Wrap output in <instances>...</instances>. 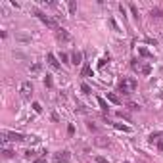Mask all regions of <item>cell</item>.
Wrapping results in <instances>:
<instances>
[{"mask_svg": "<svg viewBox=\"0 0 163 163\" xmlns=\"http://www.w3.org/2000/svg\"><path fill=\"white\" fill-rule=\"evenodd\" d=\"M107 100H109V102H111V104H117V106L121 104V100H119V96H115V94H113V92H107Z\"/></svg>", "mask_w": 163, "mask_h": 163, "instance_id": "cell-11", "label": "cell"}, {"mask_svg": "<svg viewBox=\"0 0 163 163\" xmlns=\"http://www.w3.org/2000/svg\"><path fill=\"white\" fill-rule=\"evenodd\" d=\"M81 88H83V92H84V94H90V92H92L88 84H81Z\"/></svg>", "mask_w": 163, "mask_h": 163, "instance_id": "cell-20", "label": "cell"}, {"mask_svg": "<svg viewBox=\"0 0 163 163\" xmlns=\"http://www.w3.org/2000/svg\"><path fill=\"white\" fill-rule=\"evenodd\" d=\"M67 8H69V14H75L77 12V2H73V0L67 2Z\"/></svg>", "mask_w": 163, "mask_h": 163, "instance_id": "cell-15", "label": "cell"}, {"mask_svg": "<svg viewBox=\"0 0 163 163\" xmlns=\"http://www.w3.org/2000/svg\"><path fill=\"white\" fill-rule=\"evenodd\" d=\"M2 154H4V157H14V152H12L8 146H4V148H2Z\"/></svg>", "mask_w": 163, "mask_h": 163, "instance_id": "cell-14", "label": "cell"}, {"mask_svg": "<svg viewBox=\"0 0 163 163\" xmlns=\"http://www.w3.org/2000/svg\"><path fill=\"white\" fill-rule=\"evenodd\" d=\"M96 163H109V161H107L106 157H102V155H98V157H96Z\"/></svg>", "mask_w": 163, "mask_h": 163, "instance_id": "cell-24", "label": "cell"}, {"mask_svg": "<svg viewBox=\"0 0 163 163\" xmlns=\"http://www.w3.org/2000/svg\"><path fill=\"white\" fill-rule=\"evenodd\" d=\"M129 8H130V12H132V15H134V17L138 19V10H136V6H134V4H130Z\"/></svg>", "mask_w": 163, "mask_h": 163, "instance_id": "cell-18", "label": "cell"}, {"mask_svg": "<svg viewBox=\"0 0 163 163\" xmlns=\"http://www.w3.org/2000/svg\"><path fill=\"white\" fill-rule=\"evenodd\" d=\"M33 107H35V111H37V113H40V111H42V107H40V104H38V102L33 104Z\"/></svg>", "mask_w": 163, "mask_h": 163, "instance_id": "cell-22", "label": "cell"}, {"mask_svg": "<svg viewBox=\"0 0 163 163\" xmlns=\"http://www.w3.org/2000/svg\"><path fill=\"white\" fill-rule=\"evenodd\" d=\"M56 37H58V40L63 42V44H71V40H73V37H71L65 29H58V31H56Z\"/></svg>", "mask_w": 163, "mask_h": 163, "instance_id": "cell-5", "label": "cell"}, {"mask_svg": "<svg viewBox=\"0 0 163 163\" xmlns=\"http://www.w3.org/2000/svg\"><path fill=\"white\" fill-rule=\"evenodd\" d=\"M67 132H69V134H73V132H75V129H73V125H69V127H67Z\"/></svg>", "mask_w": 163, "mask_h": 163, "instance_id": "cell-27", "label": "cell"}, {"mask_svg": "<svg viewBox=\"0 0 163 163\" xmlns=\"http://www.w3.org/2000/svg\"><path fill=\"white\" fill-rule=\"evenodd\" d=\"M46 60H48V65H50L52 69H60V63H58V60H56V56H54V54H48L46 56Z\"/></svg>", "mask_w": 163, "mask_h": 163, "instance_id": "cell-9", "label": "cell"}, {"mask_svg": "<svg viewBox=\"0 0 163 163\" xmlns=\"http://www.w3.org/2000/svg\"><path fill=\"white\" fill-rule=\"evenodd\" d=\"M15 40L21 42V44H29V42H31V35H29L27 31H17L15 33Z\"/></svg>", "mask_w": 163, "mask_h": 163, "instance_id": "cell-6", "label": "cell"}, {"mask_svg": "<svg viewBox=\"0 0 163 163\" xmlns=\"http://www.w3.org/2000/svg\"><path fill=\"white\" fill-rule=\"evenodd\" d=\"M115 125V129H119V130H125V132H130V127H127V125H121V123H113Z\"/></svg>", "mask_w": 163, "mask_h": 163, "instance_id": "cell-16", "label": "cell"}, {"mask_svg": "<svg viewBox=\"0 0 163 163\" xmlns=\"http://www.w3.org/2000/svg\"><path fill=\"white\" fill-rule=\"evenodd\" d=\"M44 84H46V86H52V79H50V75H46V77H44Z\"/></svg>", "mask_w": 163, "mask_h": 163, "instance_id": "cell-23", "label": "cell"}, {"mask_svg": "<svg viewBox=\"0 0 163 163\" xmlns=\"http://www.w3.org/2000/svg\"><path fill=\"white\" fill-rule=\"evenodd\" d=\"M60 60H61V61H65V63H67V54H61V56H60Z\"/></svg>", "mask_w": 163, "mask_h": 163, "instance_id": "cell-26", "label": "cell"}, {"mask_svg": "<svg viewBox=\"0 0 163 163\" xmlns=\"http://www.w3.org/2000/svg\"><path fill=\"white\" fill-rule=\"evenodd\" d=\"M71 60H73V61H71L73 65H79V63H81V60H83V54H81V52H75L73 56H71Z\"/></svg>", "mask_w": 163, "mask_h": 163, "instance_id": "cell-10", "label": "cell"}, {"mask_svg": "<svg viewBox=\"0 0 163 163\" xmlns=\"http://www.w3.org/2000/svg\"><path fill=\"white\" fill-rule=\"evenodd\" d=\"M98 104H100V107H102L104 111H107V104H106V100H104V98H98Z\"/></svg>", "mask_w": 163, "mask_h": 163, "instance_id": "cell-17", "label": "cell"}, {"mask_svg": "<svg viewBox=\"0 0 163 163\" xmlns=\"http://www.w3.org/2000/svg\"><path fill=\"white\" fill-rule=\"evenodd\" d=\"M67 157H69V155H67V152H58V155L54 157V161H65Z\"/></svg>", "mask_w": 163, "mask_h": 163, "instance_id": "cell-12", "label": "cell"}, {"mask_svg": "<svg viewBox=\"0 0 163 163\" xmlns=\"http://www.w3.org/2000/svg\"><path fill=\"white\" fill-rule=\"evenodd\" d=\"M25 155H27V157H35V155H37V152H35V150H27V152H25Z\"/></svg>", "mask_w": 163, "mask_h": 163, "instance_id": "cell-21", "label": "cell"}, {"mask_svg": "<svg viewBox=\"0 0 163 163\" xmlns=\"http://www.w3.org/2000/svg\"><path fill=\"white\" fill-rule=\"evenodd\" d=\"M33 94V83L31 81H23V83L19 84V96L23 98V100H29Z\"/></svg>", "mask_w": 163, "mask_h": 163, "instance_id": "cell-3", "label": "cell"}, {"mask_svg": "<svg viewBox=\"0 0 163 163\" xmlns=\"http://www.w3.org/2000/svg\"><path fill=\"white\" fill-rule=\"evenodd\" d=\"M125 163H130V161H125Z\"/></svg>", "mask_w": 163, "mask_h": 163, "instance_id": "cell-29", "label": "cell"}, {"mask_svg": "<svg viewBox=\"0 0 163 163\" xmlns=\"http://www.w3.org/2000/svg\"><path fill=\"white\" fill-rule=\"evenodd\" d=\"M98 144H100V146H107V144H109V140H98Z\"/></svg>", "mask_w": 163, "mask_h": 163, "instance_id": "cell-25", "label": "cell"}, {"mask_svg": "<svg viewBox=\"0 0 163 163\" xmlns=\"http://www.w3.org/2000/svg\"><path fill=\"white\" fill-rule=\"evenodd\" d=\"M27 136H23L21 132H12V130H2V144L8 146V142H23Z\"/></svg>", "mask_w": 163, "mask_h": 163, "instance_id": "cell-2", "label": "cell"}, {"mask_svg": "<svg viewBox=\"0 0 163 163\" xmlns=\"http://www.w3.org/2000/svg\"><path fill=\"white\" fill-rule=\"evenodd\" d=\"M150 14H152V17H155V19L163 17V12H161L159 8H152V12H150Z\"/></svg>", "mask_w": 163, "mask_h": 163, "instance_id": "cell-13", "label": "cell"}, {"mask_svg": "<svg viewBox=\"0 0 163 163\" xmlns=\"http://www.w3.org/2000/svg\"><path fill=\"white\" fill-rule=\"evenodd\" d=\"M35 14L38 15V19H40V21H42V23H44V25H46V27H50V29H56V31H58V29H60V27H58V23H56V21H54V19L50 17V15L42 14V12H35Z\"/></svg>", "mask_w": 163, "mask_h": 163, "instance_id": "cell-4", "label": "cell"}, {"mask_svg": "<svg viewBox=\"0 0 163 163\" xmlns=\"http://www.w3.org/2000/svg\"><path fill=\"white\" fill-rule=\"evenodd\" d=\"M150 142H152V144H157L159 146V150H163V134L161 132H154V134H150Z\"/></svg>", "mask_w": 163, "mask_h": 163, "instance_id": "cell-7", "label": "cell"}, {"mask_svg": "<svg viewBox=\"0 0 163 163\" xmlns=\"http://www.w3.org/2000/svg\"><path fill=\"white\" fill-rule=\"evenodd\" d=\"M86 127H88L90 130H96V125H94V123H88V125H86Z\"/></svg>", "mask_w": 163, "mask_h": 163, "instance_id": "cell-28", "label": "cell"}, {"mask_svg": "<svg viewBox=\"0 0 163 163\" xmlns=\"http://www.w3.org/2000/svg\"><path fill=\"white\" fill-rule=\"evenodd\" d=\"M138 88V81L132 79V77H123L121 83H119V92L125 94V96H129V94H132L134 90Z\"/></svg>", "mask_w": 163, "mask_h": 163, "instance_id": "cell-1", "label": "cell"}, {"mask_svg": "<svg viewBox=\"0 0 163 163\" xmlns=\"http://www.w3.org/2000/svg\"><path fill=\"white\" fill-rule=\"evenodd\" d=\"M40 71H42V63H40V61H35V63L29 67V73H31V77H37Z\"/></svg>", "mask_w": 163, "mask_h": 163, "instance_id": "cell-8", "label": "cell"}, {"mask_svg": "<svg viewBox=\"0 0 163 163\" xmlns=\"http://www.w3.org/2000/svg\"><path fill=\"white\" fill-rule=\"evenodd\" d=\"M140 54H142V56H144V58H152V54H150V52H148V50H146V48H144V46L140 48Z\"/></svg>", "mask_w": 163, "mask_h": 163, "instance_id": "cell-19", "label": "cell"}]
</instances>
